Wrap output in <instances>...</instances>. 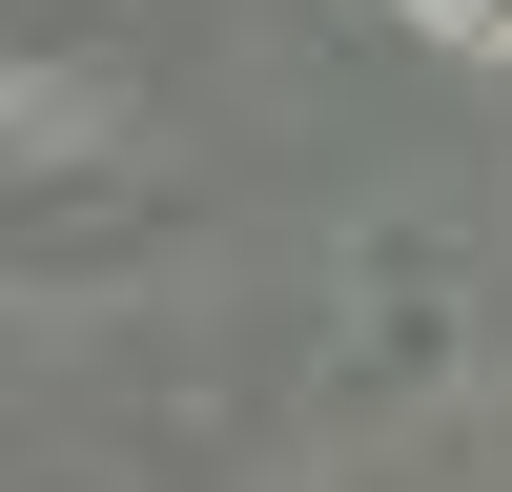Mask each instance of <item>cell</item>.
Masks as SVG:
<instances>
[{"label": "cell", "mask_w": 512, "mask_h": 492, "mask_svg": "<svg viewBox=\"0 0 512 492\" xmlns=\"http://www.w3.org/2000/svg\"><path fill=\"white\" fill-rule=\"evenodd\" d=\"M451 21H512V0H451Z\"/></svg>", "instance_id": "obj_1"}]
</instances>
